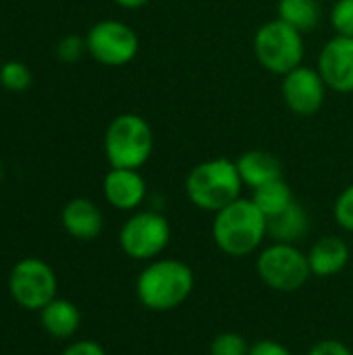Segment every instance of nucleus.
<instances>
[{"mask_svg": "<svg viewBox=\"0 0 353 355\" xmlns=\"http://www.w3.org/2000/svg\"><path fill=\"white\" fill-rule=\"evenodd\" d=\"M266 235V216L252 202V198H239L214 214L212 239L216 248L231 258H246L254 254Z\"/></svg>", "mask_w": 353, "mask_h": 355, "instance_id": "obj_1", "label": "nucleus"}, {"mask_svg": "<svg viewBox=\"0 0 353 355\" xmlns=\"http://www.w3.org/2000/svg\"><path fill=\"white\" fill-rule=\"evenodd\" d=\"M196 285L193 270L175 258L152 260L135 281V295L150 312H171L187 302Z\"/></svg>", "mask_w": 353, "mask_h": 355, "instance_id": "obj_2", "label": "nucleus"}, {"mask_svg": "<svg viewBox=\"0 0 353 355\" xmlns=\"http://www.w3.org/2000/svg\"><path fill=\"white\" fill-rule=\"evenodd\" d=\"M241 189L243 181L239 177L237 164L225 156L196 164L185 179V193L189 202L196 208L212 214L239 200Z\"/></svg>", "mask_w": 353, "mask_h": 355, "instance_id": "obj_3", "label": "nucleus"}, {"mask_svg": "<svg viewBox=\"0 0 353 355\" xmlns=\"http://www.w3.org/2000/svg\"><path fill=\"white\" fill-rule=\"evenodd\" d=\"M154 152V131L150 123L133 112L119 114L104 133V154L110 168L139 171Z\"/></svg>", "mask_w": 353, "mask_h": 355, "instance_id": "obj_4", "label": "nucleus"}, {"mask_svg": "<svg viewBox=\"0 0 353 355\" xmlns=\"http://www.w3.org/2000/svg\"><path fill=\"white\" fill-rule=\"evenodd\" d=\"M254 54L262 69L283 77L304 60V33L281 19L266 21L254 35Z\"/></svg>", "mask_w": 353, "mask_h": 355, "instance_id": "obj_5", "label": "nucleus"}, {"mask_svg": "<svg viewBox=\"0 0 353 355\" xmlns=\"http://www.w3.org/2000/svg\"><path fill=\"white\" fill-rule=\"evenodd\" d=\"M260 281L273 291L293 293L300 291L312 277L308 254L291 243H270L256 260Z\"/></svg>", "mask_w": 353, "mask_h": 355, "instance_id": "obj_6", "label": "nucleus"}, {"mask_svg": "<svg viewBox=\"0 0 353 355\" xmlns=\"http://www.w3.org/2000/svg\"><path fill=\"white\" fill-rule=\"evenodd\" d=\"M171 241V225L158 212H135L125 220L119 233L121 250L139 262L156 260Z\"/></svg>", "mask_w": 353, "mask_h": 355, "instance_id": "obj_7", "label": "nucleus"}, {"mask_svg": "<svg viewBox=\"0 0 353 355\" xmlns=\"http://www.w3.org/2000/svg\"><path fill=\"white\" fill-rule=\"evenodd\" d=\"M56 275L50 264L40 258H23L19 260L8 277V291L12 300L25 308L40 312L46 304L56 297Z\"/></svg>", "mask_w": 353, "mask_h": 355, "instance_id": "obj_8", "label": "nucleus"}, {"mask_svg": "<svg viewBox=\"0 0 353 355\" xmlns=\"http://www.w3.org/2000/svg\"><path fill=\"white\" fill-rule=\"evenodd\" d=\"M85 46L92 58L100 64L123 67L137 56L139 37L131 25L117 19H104L87 31Z\"/></svg>", "mask_w": 353, "mask_h": 355, "instance_id": "obj_9", "label": "nucleus"}, {"mask_svg": "<svg viewBox=\"0 0 353 355\" xmlns=\"http://www.w3.org/2000/svg\"><path fill=\"white\" fill-rule=\"evenodd\" d=\"M327 83L320 77L318 69L300 64L298 69L283 75L281 94L287 108L298 116L316 114L327 98Z\"/></svg>", "mask_w": 353, "mask_h": 355, "instance_id": "obj_10", "label": "nucleus"}, {"mask_svg": "<svg viewBox=\"0 0 353 355\" xmlns=\"http://www.w3.org/2000/svg\"><path fill=\"white\" fill-rule=\"evenodd\" d=\"M318 73L327 87L337 94H353V37H331L318 56Z\"/></svg>", "mask_w": 353, "mask_h": 355, "instance_id": "obj_11", "label": "nucleus"}, {"mask_svg": "<svg viewBox=\"0 0 353 355\" xmlns=\"http://www.w3.org/2000/svg\"><path fill=\"white\" fill-rule=\"evenodd\" d=\"M102 191L112 208L131 212L146 198V181L135 168H110L102 181Z\"/></svg>", "mask_w": 353, "mask_h": 355, "instance_id": "obj_12", "label": "nucleus"}, {"mask_svg": "<svg viewBox=\"0 0 353 355\" xmlns=\"http://www.w3.org/2000/svg\"><path fill=\"white\" fill-rule=\"evenodd\" d=\"M60 223L64 231L81 241L96 239L104 229V216L98 204L87 198H73L64 204L60 212Z\"/></svg>", "mask_w": 353, "mask_h": 355, "instance_id": "obj_13", "label": "nucleus"}, {"mask_svg": "<svg viewBox=\"0 0 353 355\" xmlns=\"http://www.w3.org/2000/svg\"><path fill=\"white\" fill-rule=\"evenodd\" d=\"M350 258H352L350 245L341 237H335V235H327L318 239L308 252L312 277H320V279H329L345 270V266L350 264Z\"/></svg>", "mask_w": 353, "mask_h": 355, "instance_id": "obj_14", "label": "nucleus"}, {"mask_svg": "<svg viewBox=\"0 0 353 355\" xmlns=\"http://www.w3.org/2000/svg\"><path fill=\"white\" fill-rule=\"evenodd\" d=\"M235 164L243 187L250 189L283 179V162L268 150H248L235 160Z\"/></svg>", "mask_w": 353, "mask_h": 355, "instance_id": "obj_15", "label": "nucleus"}, {"mask_svg": "<svg viewBox=\"0 0 353 355\" xmlns=\"http://www.w3.org/2000/svg\"><path fill=\"white\" fill-rule=\"evenodd\" d=\"M40 322L48 335L56 339H69L79 331L81 312L73 302L64 297H54L40 310Z\"/></svg>", "mask_w": 353, "mask_h": 355, "instance_id": "obj_16", "label": "nucleus"}, {"mask_svg": "<svg viewBox=\"0 0 353 355\" xmlns=\"http://www.w3.org/2000/svg\"><path fill=\"white\" fill-rule=\"evenodd\" d=\"M266 223H268V237H273L277 243H291V245H295L310 231L308 212L298 202L287 206L283 212L270 216Z\"/></svg>", "mask_w": 353, "mask_h": 355, "instance_id": "obj_17", "label": "nucleus"}, {"mask_svg": "<svg viewBox=\"0 0 353 355\" xmlns=\"http://www.w3.org/2000/svg\"><path fill=\"white\" fill-rule=\"evenodd\" d=\"M277 19L291 25L300 33H308L320 23V4L318 0H279Z\"/></svg>", "mask_w": 353, "mask_h": 355, "instance_id": "obj_18", "label": "nucleus"}, {"mask_svg": "<svg viewBox=\"0 0 353 355\" xmlns=\"http://www.w3.org/2000/svg\"><path fill=\"white\" fill-rule=\"evenodd\" d=\"M252 202L260 208V212L266 216V220L279 212H283L287 206L295 202L291 187L285 183V179H277L270 183H264L256 189H252Z\"/></svg>", "mask_w": 353, "mask_h": 355, "instance_id": "obj_19", "label": "nucleus"}, {"mask_svg": "<svg viewBox=\"0 0 353 355\" xmlns=\"http://www.w3.org/2000/svg\"><path fill=\"white\" fill-rule=\"evenodd\" d=\"M31 71L21 60H6L0 67V83L8 92H25L31 85Z\"/></svg>", "mask_w": 353, "mask_h": 355, "instance_id": "obj_20", "label": "nucleus"}, {"mask_svg": "<svg viewBox=\"0 0 353 355\" xmlns=\"http://www.w3.org/2000/svg\"><path fill=\"white\" fill-rule=\"evenodd\" d=\"M250 343L239 333H221L210 343V355H248Z\"/></svg>", "mask_w": 353, "mask_h": 355, "instance_id": "obj_21", "label": "nucleus"}, {"mask_svg": "<svg viewBox=\"0 0 353 355\" xmlns=\"http://www.w3.org/2000/svg\"><path fill=\"white\" fill-rule=\"evenodd\" d=\"M331 25L339 35L353 37V0H337L331 10Z\"/></svg>", "mask_w": 353, "mask_h": 355, "instance_id": "obj_22", "label": "nucleus"}, {"mask_svg": "<svg viewBox=\"0 0 353 355\" xmlns=\"http://www.w3.org/2000/svg\"><path fill=\"white\" fill-rule=\"evenodd\" d=\"M333 214H335L337 225H339L343 231L353 233V183L350 187H345V189L339 193V198L335 200Z\"/></svg>", "mask_w": 353, "mask_h": 355, "instance_id": "obj_23", "label": "nucleus"}, {"mask_svg": "<svg viewBox=\"0 0 353 355\" xmlns=\"http://www.w3.org/2000/svg\"><path fill=\"white\" fill-rule=\"evenodd\" d=\"M83 52H87V46H85V37L79 35H67L56 46V56L62 62H77L83 56Z\"/></svg>", "mask_w": 353, "mask_h": 355, "instance_id": "obj_24", "label": "nucleus"}, {"mask_svg": "<svg viewBox=\"0 0 353 355\" xmlns=\"http://www.w3.org/2000/svg\"><path fill=\"white\" fill-rule=\"evenodd\" d=\"M308 355H353V352L337 339H322L316 345H312V349L308 352Z\"/></svg>", "mask_w": 353, "mask_h": 355, "instance_id": "obj_25", "label": "nucleus"}, {"mask_svg": "<svg viewBox=\"0 0 353 355\" xmlns=\"http://www.w3.org/2000/svg\"><path fill=\"white\" fill-rule=\"evenodd\" d=\"M248 355H291V352L275 339H260L250 347Z\"/></svg>", "mask_w": 353, "mask_h": 355, "instance_id": "obj_26", "label": "nucleus"}, {"mask_svg": "<svg viewBox=\"0 0 353 355\" xmlns=\"http://www.w3.org/2000/svg\"><path fill=\"white\" fill-rule=\"evenodd\" d=\"M62 355H106V352L98 341H75L62 352Z\"/></svg>", "mask_w": 353, "mask_h": 355, "instance_id": "obj_27", "label": "nucleus"}, {"mask_svg": "<svg viewBox=\"0 0 353 355\" xmlns=\"http://www.w3.org/2000/svg\"><path fill=\"white\" fill-rule=\"evenodd\" d=\"M119 6H123V8H129V10H135V8H141V6H146V4H150L152 0H114Z\"/></svg>", "mask_w": 353, "mask_h": 355, "instance_id": "obj_28", "label": "nucleus"}, {"mask_svg": "<svg viewBox=\"0 0 353 355\" xmlns=\"http://www.w3.org/2000/svg\"><path fill=\"white\" fill-rule=\"evenodd\" d=\"M2 175H4V168H2V162H0V181H2Z\"/></svg>", "mask_w": 353, "mask_h": 355, "instance_id": "obj_29", "label": "nucleus"}]
</instances>
